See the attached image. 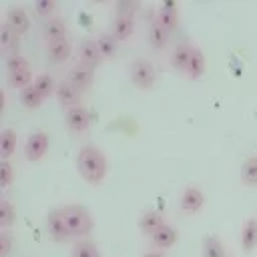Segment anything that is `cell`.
I'll return each mask as SVG.
<instances>
[{
	"label": "cell",
	"mask_w": 257,
	"mask_h": 257,
	"mask_svg": "<svg viewBox=\"0 0 257 257\" xmlns=\"http://www.w3.org/2000/svg\"><path fill=\"white\" fill-rule=\"evenodd\" d=\"M157 22L167 28L169 32L177 28L179 24V10H177V4L175 2H165L159 6V12H157Z\"/></svg>",
	"instance_id": "5bb4252c"
},
{
	"label": "cell",
	"mask_w": 257,
	"mask_h": 257,
	"mask_svg": "<svg viewBox=\"0 0 257 257\" xmlns=\"http://www.w3.org/2000/svg\"><path fill=\"white\" fill-rule=\"evenodd\" d=\"M205 68H207V62H205V54L201 52L199 46H193V54H191V60H189V66H187V76L191 80H197L205 74Z\"/></svg>",
	"instance_id": "e0dca14e"
},
{
	"label": "cell",
	"mask_w": 257,
	"mask_h": 257,
	"mask_svg": "<svg viewBox=\"0 0 257 257\" xmlns=\"http://www.w3.org/2000/svg\"><path fill=\"white\" fill-rule=\"evenodd\" d=\"M135 32V18H124V16H116L112 20V36L122 42V40H128Z\"/></svg>",
	"instance_id": "ac0fdd59"
},
{
	"label": "cell",
	"mask_w": 257,
	"mask_h": 257,
	"mask_svg": "<svg viewBox=\"0 0 257 257\" xmlns=\"http://www.w3.org/2000/svg\"><path fill=\"white\" fill-rule=\"evenodd\" d=\"M12 247V235L8 231H0V257H8Z\"/></svg>",
	"instance_id": "d590c367"
},
{
	"label": "cell",
	"mask_w": 257,
	"mask_h": 257,
	"mask_svg": "<svg viewBox=\"0 0 257 257\" xmlns=\"http://www.w3.org/2000/svg\"><path fill=\"white\" fill-rule=\"evenodd\" d=\"M76 171L88 185H100L106 177V157L96 147H82L76 155Z\"/></svg>",
	"instance_id": "6da1fadb"
},
{
	"label": "cell",
	"mask_w": 257,
	"mask_h": 257,
	"mask_svg": "<svg viewBox=\"0 0 257 257\" xmlns=\"http://www.w3.org/2000/svg\"><path fill=\"white\" fill-rule=\"evenodd\" d=\"M114 10H116V16H124V18H133L139 10H141V4L137 0H118L114 4Z\"/></svg>",
	"instance_id": "4dcf8cb0"
},
{
	"label": "cell",
	"mask_w": 257,
	"mask_h": 257,
	"mask_svg": "<svg viewBox=\"0 0 257 257\" xmlns=\"http://www.w3.org/2000/svg\"><path fill=\"white\" fill-rule=\"evenodd\" d=\"M177 239H179V233H177L171 225L163 223V225L153 233L151 243H153L155 249H169V247H173V245L177 243Z\"/></svg>",
	"instance_id": "4fadbf2b"
},
{
	"label": "cell",
	"mask_w": 257,
	"mask_h": 257,
	"mask_svg": "<svg viewBox=\"0 0 257 257\" xmlns=\"http://www.w3.org/2000/svg\"><path fill=\"white\" fill-rule=\"evenodd\" d=\"M46 52H48V58H50L52 62H64V60H68L70 54H72V44H70L68 40L50 42L48 48H46Z\"/></svg>",
	"instance_id": "44dd1931"
},
{
	"label": "cell",
	"mask_w": 257,
	"mask_h": 257,
	"mask_svg": "<svg viewBox=\"0 0 257 257\" xmlns=\"http://www.w3.org/2000/svg\"><path fill=\"white\" fill-rule=\"evenodd\" d=\"M34 88L38 90V94L46 100V98H50V96H54L56 94V82H54V78L50 76V74H46V72H42V74H38V76H34Z\"/></svg>",
	"instance_id": "603a6c76"
},
{
	"label": "cell",
	"mask_w": 257,
	"mask_h": 257,
	"mask_svg": "<svg viewBox=\"0 0 257 257\" xmlns=\"http://www.w3.org/2000/svg\"><path fill=\"white\" fill-rule=\"evenodd\" d=\"M48 135L46 133H42V131H36V133H32V135H28V139H26V145H24V155H26V159L28 161H40L44 155H46V151H48Z\"/></svg>",
	"instance_id": "5b68a950"
},
{
	"label": "cell",
	"mask_w": 257,
	"mask_h": 257,
	"mask_svg": "<svg viewBox=\"0 0 257 257\" xmlns=\"http://www.w3.org/2000/svg\"><path fill=\"white\" fill-rule=\"evenodd\" d=\"M30 62L20 54V56H6V70L8 72H18V70H30Z\"/></svg>",
	"instance_id": "d6a6232c"
},
{
	"label": "cell",
	"mask_w": 257,
	"mask_h": 257,
	"mask_svg": "<svg viewBox=\"0 0 257 257\" xmlns=\"http://www.w3.org/2000/svg\"><path fill=\"white\" fill-rule=\"evenodd\" d=\"M128 76H131V82L141 88V90H149L155 86V80H157V72H155V66L145 60V58H135L128 66Z\"/></svg>",
	"instance_id": "3957f363"
},
{
	"label": "cell",
	"mask_w": 257,
	"mask_h": 257,
	"mask_svg": "<svg viewBox=\"0 0 257 257\" xmlns=\"http://www.w3.org/2000/svg\"><path fill=\"white\" fill-rule=\"evenodd\" d=\"M80 90L76 88V86H72L68 80H62V82H58V86H56V98H58V102L64 106V108H72V106H78L80 104Z\"/></svg>",
	"instance_id": "8fae6325"
},
{
	"label": "cell",
	"mask_w": 257,
	"mask_h": 257,
	"mask_svg": "<svg viewBox=\"0 0 257 257\" xmlns=\"http://www.w3.org/2000/svg\"><path fill=\"white\" fill-rule=\"evenodd\" d=\"M18 36H20V34H16L6 22H2V24H0V46H2V52H6V50L10 48V44H12Z\"/></svg>",
	"instance_id": "1f68e13d"
},
{
	"label": "cell",
	"mask_w": 257,
	"mask_h": 257,
	"mask_svg": "<svg viewBox=\"0 0 257 257\" xmlns=\"http://www.w3.org/2000/svg\"><path fill=\"white\" fill-rule=\"evenodd\" d=\"M70 257H100V251H98V247H96L92 241L80 239V241H76V243L72 245Z\"/></svg>",
	"instance_id": "4316f807"
},
{
	"label": "cell",
	"mask_w": 257,
	"mask_h": 257,
	"mask_svg": "<svg viewBox=\"0 0 257 257\" xmlns=\"http://www.w3.org/2000/svg\"><path fill=\"white\" fill-rule=\"evenodd\" d=\"M66 80H68L72 86H76L80 92H86V90L92 86V82H94V68H90V66L82 64V62H78V64H74V66L68 70Z\"/></svg>",
	"instance_id": "277c9868"
},
{
	"label": "cell",
	"mask_w": 257,
	"mask_h": 257,
	"mask_svg": "<svg viewBox=\"0 0 257 257\" xmlns=\"http://www.w3.org/2000/svg\"><path fill=\"white\" fill-rule=\"evenodd\" d=\"M201 257H227L225 247L217 235H205L201 243Z\"/></svg>",
	"instance_id": "ffe728a7"
},
{
	"label": "cell",
	"mask_w": 257,
	"mask_h": 257,
	"mask_svg": "<svg viewBox=\"0 0 257 257\" xmlns=\"http://www.w3.org/2000/svg\"><path fill=\"white\" fill-rule=\"evenodd\" d=\"M12 179H14L12 165L8 161H2L0 163V189H8V185L12 183Z\"/></svg>",
	"instance_id": "e575fe53"
},
{
	"label": "cell",
	"mask_w": 257,
	"mask_h": 257,
	"mask_svg": "<svg viewBox=\"0 0 257 257\" xmlns=\"http://www.w3.org/2000/svg\"><path fill=\"white\" fill-rule=\"evenodd\" d=\"M191 54H193V44H189V42H181V44H177V46L171 50L169 62H171V66H173L177 72H187Z\"/></svg>",
	"instance_id": "30bf717a"
},
{
	"label": "cell",
	"mask_w": 257,
	"mask_h": 257,
	"mask_svg": "<svg viewBox=\"0 0 257 257\" xmlns=\"http://www.w3.org/2000/svg\"><path fill=\"white\" fill-rule=\"evenodd\" d=\"M14 223H16V209L10 201L2 199L0 201V227H2V231H8Z\"/></svg>",
	"instance_id": "f1b7e54d"
},
{
	"label": "cell",
	"mask_w": 257,
	"mask_h": 257,
	"mask_svg": "<svg viewBox=\"0 0 257 257\" xmlns=\"http://www.w3.org/2000/svg\"><path fill=\"white\" fill-rule=\"evenodd\" d=\"M241 247L245 253H251L257 247V219L249 217L241 229Z\"/></svg>",
	"instance_id": "2e32d148"
},
{
	"label": "cell",
	"mask_w": 257,
	"mask_h": 257,
	"mask_svg": "<svg viewBox=\"0 0 257 257\" xmlns=\"http://www.w3.org/2000/svg\"><path fill=\"white\" fill-rule=\"evenodd\" d=\"M116 44H118V40L108 32H102L96 36V46L104 58H112L116 54Z\"/></svg>",
	"instance_id": "83f0119b"
},
{
	"label": "cell",
	"mask_w": 257,
	"mask_h": 257,
	"mask_svg": "<svg viewBox=\"0 0 257 257\" xmlns=\"http://www.w3.org/2000/svg\"><path fill=\"white\" fill-rule=\"evenodd\" d=\"M143 257H165L163 253H159V251H149V253H145Z\"/></svg>",
	"instance_id": "8d00e7d4"
},
{
	"label": "cell",
	"mask_w": 257,
	"mask_h": 257,
	"mask_svg": "<svg viewBox=\"0 0 257 257\" xmlns=\"http://www.w3.org/2000/svg\"><path fill=\"white\" fill-rule=\"evenodd\" d=\"M241 183L247 187L257 185V155L247 157V161L241 167Z\"/></svg>",
	"instance_id": "cb8c5ba5"
},
{
	"label": "cell",
	"mask_w": 257,
	"mask_h": 257,
	"mask_svg": "<svg viewBox=\"0 0 257 257\" xmlns=\"http://www.w3.org/2000/svg\"><path fill=\"white\" fill-rule=\"evenodd\" d=\"M66 32H68V26L60 18H50L42 28V36H44V40L48 44L50 42H58V40H66Z\"/></svg>",
	"instance_id": "9a60e30c"
},
{
	"label": "cell",
	"mask_w": 257,
	"mask_h": 257,
	"mask_svg": "<svg viewBox=\"0 0 257 257\" xmlns=\"http://www.w3.org/2000/svg\"><path fill=\"white\" fill-rule=\"evenodd\" d=\"M16 143H18V135L12 128H4L0 133V159L8 161L12 157V153L16 151Z\"/></svg>",
	"instance_id": "7402d4cb"
},
{
	"label": "cell",
	"mask_w": 257,
	"mask_h": 257,
	"mask_svg": "<svg viewBox=\"0 0 257 257\" xmlns=\"http://www.w3.org/2000/svg\"><path fill=\"white\" fill-rule=\"evenodd\" d=\"M46 231L48 235L52 237V241L56 243H62L70 237L68 229H66V223H64V215H62V207L60 209H54L46 215Z\"/></svg>",
	"instance_id": "8992f818"
},
{
	"label": "cell",
	"mask_w": 257,
	"mask_h": 257,
	"mask_svg": "<svg viewBox=\"0 0 257 257\" xmlns=\"http://www.w3.org/2000/svg\"><path fill=\"white\" fill-rule=\"evenodd\" d=\"M62 215H64V223H66V229H68L70 237L84 239L86 235L92 233L94 221H92V215L88 213L86 207H82V205H64Z\"/></svg>",
	"instance_id": "7a4b0ae2"
},
{
	"label": "cell",
	"mask_w": 257,
	"mask_h": 257,
	"mask_svg": "<svg viewBox=\"0 0 257 257\" xmlns=\"http://www.w3.org/2000/svg\"><path fill=\"white\" fill-rule=\"evenodd\" d=\"M78 60L82 64L90 66V68H96V66L102 64L104 56L100 54V50L96 46V40H84V42H80V46H78Z\"/></svg>",
	"instance_id": "9c48e42d"
},
{
	"label": "cell",
	"mask_w": 257,
	"mask_h": 257,
	"mask_svg": "<svg viewBox=\"0 0 257 257\" xmlns=\"http://www.w3.org/2000/svg\"><path fill=\"white\" fill-rule=\"evenodd\" d=\"M163 223H165V221H163V217H161L157 211H145V213L141 215V219H139V229H141L143 235L153 237V233H155Z\"/></svg>",
	"instance_id": "d6986e66"
},
{
	"label": "cell",
	"mask_w": 257,
	"mask_h": 257,
	"mask_svg": "<svg viewBox=\"0 0 257 257\" xmlns=\"http://www.w3.org/2000/svg\"><path fill=\"white\" fill-rule=\"evenodd\" d=\"M18 100H20V104H22L24 108L32 110V108H38V106L42 104V100H44V98L38 94V90L34 88V84H30V86H26L24 90H20Z\"/></svg>",
	"instance_id": "484cf974"
},
{
	"label": "cell",
	"mask_w": 257,
	"mask_h": 257,
	"mask_svg": "<svg viewBox=\"0 0 257 257\" xmlns=\"http://www.w3.org/2000/svg\"><path fill=\"white\" fill-rule=\"evenodd\" d=\"M6 24H8L16 34L22 36V34L28 32V28H30V18H28V14H26L24 8L12 6V8H8V12H6Z\"/></svg>",
	"instance_id": "7c38bea8"
},
{
	"label": "cell",
	"mask_w": 257,
	"mask_h": 257,
	"mask_svg": "<svg viewBox=\"0 0 257 257\" xmlns=\"http://www.w3.org/2000/svg\"><path fill=\"white\" fill-rule=\"evenodd\" d=\"M64 120H66V126L74 133H84L88 131L90 126V114H88V108L78 104V106H72V108H66L64 110Z\"/></svg>",
	"instance_id": "52a82bcc"
},
{
	"label": "cell",
	"mask_w": 257,
	"mask_h": 257,
	"mask_svg": "<svg viewBox=\"0 0 257 257\" xmlns=\"http://www.w3.org/2000/svg\"><path fill=\"white\" fill-rule=\"evenodd\" d=\"M169 30L167 28H163L159 22H155V24H151V28H149V42H151V46L153 48H165L167 46V42H169Z\"/></svg>",
	"instance_id": "d4e9b609"
},
{
	"label": "cell",
	"mask_w": 257,
	"mask_h": 257,
	"mask_svg": "<svg viewBox=\"0 0 257 257\" xmlns=\"http://www.w3.org/2000/svg\"><path fill=\"white\" fill-rule=\"evenodd\" d=\"M205 205V195L199 187H187L181 195V211L185 215H195L203 209Z\"/></svg>",
	"instance_id": "ba28073f"
},
{
	"label": "cell",
	"mask_w": 257,
	"mask_h": 257,
	"mask_svg": "<svg viewBox=\"0 0 257 257\" xmlns=\"http://www.w3.org/2000/svg\"><path fill=\"white\" fill-rule=\"evenodd\" d=\"M34 82L32 72L30 70H18V72H8V86L24 90L26 86H30Z\"/></svg>",
	"instance_id": "f546056e"
},
{
	"label": "cell",
	"mask_w": 257,
	"mask_h": 257,
	"mask_svg": "<svg viewBox=\"0 0 257 257\" xmlns=\"http://www.w3.org/2000/svg\"><path fill=\"white\" fill-rule=\"evenodd\" d=\"M32 8L38 16H52L54 10L58 8V4H56V0H38V2H34Z\"/></svg>",
	"instance_id": "836d02e7"
}]
</instances>
